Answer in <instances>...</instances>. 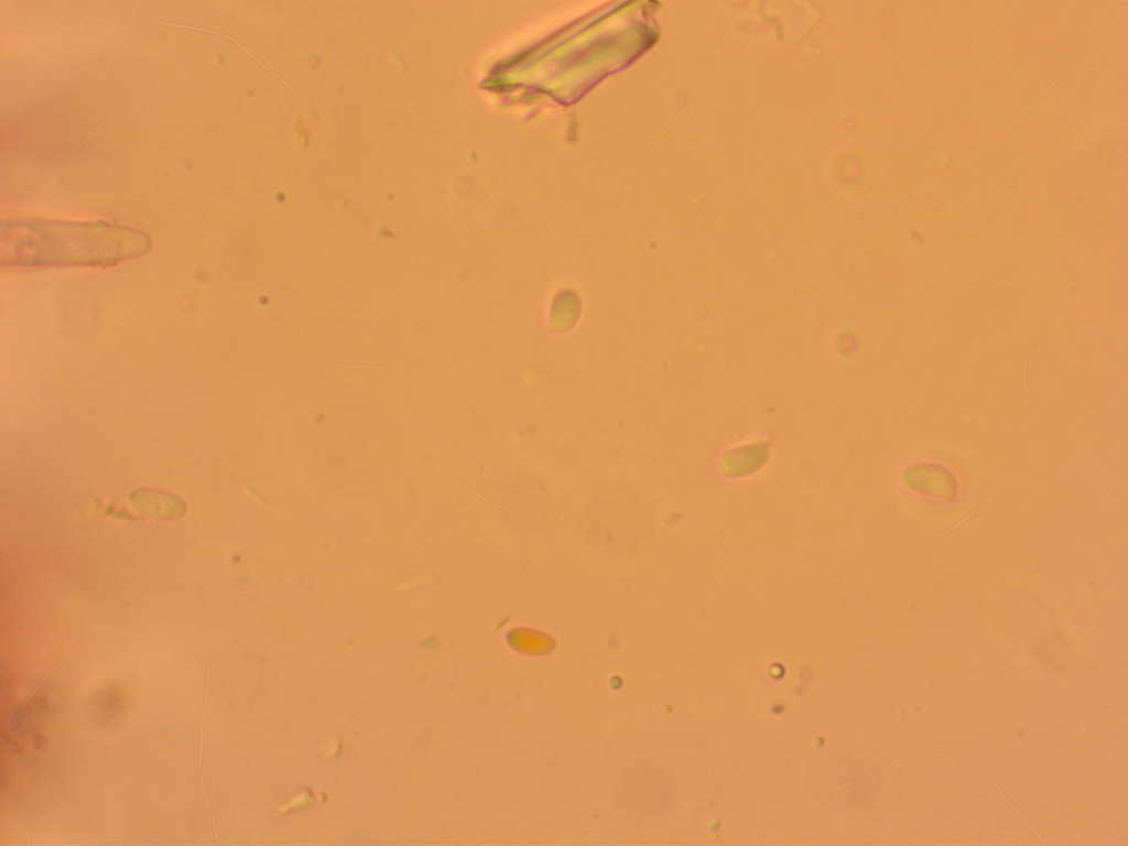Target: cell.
<instances>
[{"instance_id":"cell-1","label":"cell","mask_w":1128,"mask_h":846,"mask_svg":"<svg viewBox=\"0 0 1128 846\" xmlns=\"http://www.w3.org/2000/svg\"><path fill=\"white\" fill-rule=\"evenodd\" d=\"M140 231L104 223L22 220L2 228L1 262L9 267L108 265L142 254Z\"/></svg>"},{"instance_id":"cell-2","label":"cell","mask_w":1128,"mask_h":846,"mask_svg":"<svg viewBox=\"0 0 1128 846\" xmlns=\"http://www.w3.org/2000/svg\"><path fill=\"white\" fill-rule=\"evenodd\" d=\"M130 500L141 512L161 520H174L185 512V503L180 497L160 490L137 489L130 494Z\"/></svg>"}]
</instances>
